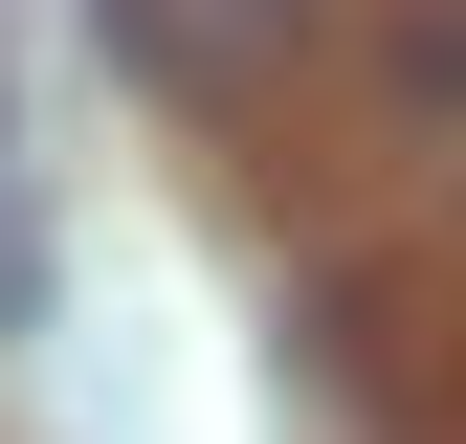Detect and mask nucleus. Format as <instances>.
Listing matches in <instances>:
<instances>
[{
    "instance_id": "nucleus-1",
    "label": "nucleus",
    "mask_w": 466,
    "mask_h": 444,
    "mask_svg": "<svg viewBox=\"0 0 466 444\" xmlns=\"http://www.w3.org/2000/svg\"><path fill=\"white\" fill-rule=\"evenodd\" d=\"M311 23L333 0H89V45L134 89H267V67H311Z\"/></svg>"
}]
</instances>
